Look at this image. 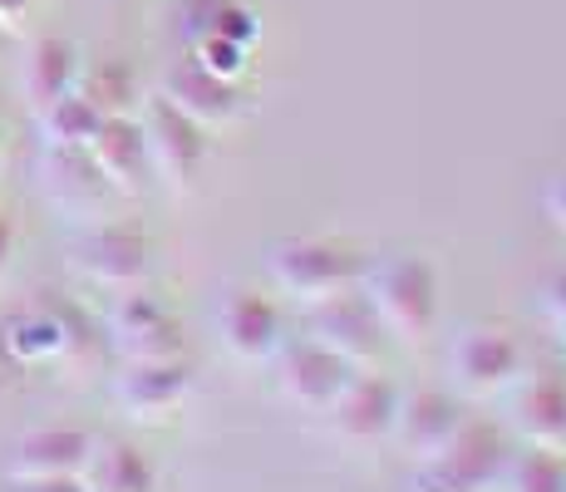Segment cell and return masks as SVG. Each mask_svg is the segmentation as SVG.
<instances>
[{"label": "cell", "mask_w": 566, "mask_h": 492, "mask_svg": "<svg viewBox=\"0 0 566 492\" xmlns=\"http://www.w3.org/2000/svg\"><path fill=\"white\" fill-rule=\"evenodd\" d=\"M365 305L375 311V321L385 325V335H395L399 345H419L439 331L443 315V281L423 251H389V257L365 261L360 286Z\"/></svg>", "instance_id": "6da1fadb"}, {"label": "cell", "mask_w": 566, "mask_h": 492, "mask_svg": "<svg viewBox=\"0 0 566 492\" xmlns=\"http://www.w3.org/2000/svg\"><path fill=\"white\" fill-rule=\"evenodd\" d=\"M266 281L301 311L331 305L360 286L365 257L340 237H281L266 247Z\"/></svg>", "instance_id": "7a4b0ae2"}, {"label": "cell", "mask_w": 566, "mask_h": 492, "mask_svg": "<svg viewBox=\"0 0 566 492\" xmlns=\"http://www.w3.org/2000/svg\"><path fill=\"white\" fill-rule=\"evenodd\" d=\"M513 443L497 423L463 419L459 433L439 453L419 458L409 478V492H503Z\"/></svg>", "instance_id": "3957f363"}, {"label": "cell", "mask_w": 566, "mask_h": 492, "mask_svg": "<svg viewBox=\"0 0 566 492\" xmlns=\"http://www.w3.org/2000/svg\"><path fill=\"white\" fill-rule=\"evenodd\" d=\"M527 375V349L507 325L468 321L449 345V379L463 399H503Z\"/></svg>", "instance_id": "277c9868"}, {"label": "cell", "mask_w": 566, "mask_h": 492, "mask_svg": "<svg viewBox=\"0 0 566 492\" xmlns=\"http://www.w3.org/2000/svg\"><path fill=\"white\" fill-rule=\"evenodd\" d=\"M134 114H138V128H144L154 178L172 192L198 188L202 172H207V158H212V138H207V128H198L188 114H178L163 94H148Z\"/></svg>", "instance_id": "5b68a950"}, {"label": "cell", "mask_w": 566, "mask_h": 492, "mask_svg": "<svg viewBox=\"0 0 566 492\" xmlns=\"http://www.w3.org/2000/svg\"><path fill=\"white\" fill-rule=\"evenodd\" d=\"M154 242H148L138 227H124V222H104V227H90V232L74 242V271H80L90 286L99 291H138L154 281Z\"/></svg>", "instance_id": "8992f818"}, {"label": "cell", "mask_w": 566, "mask_h": 492, "mask_svg": "<svg viewBox=\"0 0 566 492\" xmlns=\"http://www.w3.org/2000/svg\"><path fill=\"white\" fill-rule=\"evenodd\" d=\"M276 385L281 394H286L296 409H311V414H331V404L340 399V389L350 385V375H355V365L345 355H335L325 341H315V335H296L291 341L286 335V345L276 349Z\"/></svg>", "instance_id": "52a82bcc"}, {"label": "cell", "mask_w": 566, "mask_h": 492, "mask_svg": "<svg viewBox=\"0 0 566 492\" xmlns=\"http://www.w3.org/2000/svg\"><path fill=\"white\" fill-rule=\"evenodd\" d=\"M158 94L168 98L178 114H188L198 128H207V134H222V128L242 124L247 108H252L242 80H222V74L202 70L192 54H182V60H172L168 70H163Z\"/></svg>", "instance_id": "ba28073f"}, {"label": "cell", "mask_w": 566, "mask_h": 492, "mask_svg": "<svg viewBox=\"0 0 566 492\" xmlns=\"http://www.w3.org/2000/svg\"><path fill=\"white\" fill-rule=\"evenodd\" d=\"M108 345H114V355L124 365H134V359H172L182 355V325L163 295L138 286L108 305Z\"/></svg>", "instance_id": "9c48e42d"}, {"label": "cell", "mask_w": 566, "mask_h": 492, "mask_svg": "<svg viewBox=\"0 0 566 492\" xmlns=\"http://www.w3.org/2000/svg\"><path fill=\"white\" fill-rule=\"evenodd\" d=\"M192 389H198V375L182 355L172 359H134V365L118 369L114 379V399L118 409L134 423H168L188 409Z\"/></svg>", "instance_id": "30bf717a"}, {"label": "cell", "mask_w": 566, "mask_h": 492, "mask_svg": "<svg viewBox=\"0 0 566 492\" xmlns=\"http://www.w3.org/2000/svg\"><path fill=\"white\" fill-rule=\"evenodd\" d=\"M217 341L237 365H271L286 345V315L266 291L237 286L217 305Z\"/></svg>", "instance_id": "8fae6325"}, {"label": "cell", "mask_w": 566, "mask_h": 492, "mask_svg": "<svg viewBox=\"0 0 566 492\" xmlns=\"http://www.w3.org/2000/svg\"><path fill=\"white\" fill-rule=\"evenodd\" d=\"M94 443H99V433L74 429V423L30 429L6 448V478H80Z\"/></svg>", "instance_id": "7c38bea8"}, {"label": "cell", "mask_w": 566, "mask_h": 492, "mask_svg": "<svg viewBox=\"0 0 566 492\" xmlns=\"http://www.w3.org/2000/svg\"><path fill=\"white\" fill-rule=\"evenodd\" d=\"M395 409H399V385L389 375H375V369H355L350 385L340 389V399L331 404L325 419L335 423L345 443H379L395 429Z\"/></svg>", "instance_id": "4fadbf2b"}, {"label": "cell", "mask_w": 566, "mask_h": 492, "mask_svg": "<svg viewBox=\"0 0 566 492\" xmlns=\"http://www.w3.org/2000/svg\"><path fill=\"white\" fill-rule=\"evenodd\" d=\"M507 399V423L527 448H552L566 453V379L562 375H522Z\"/></svg>", "instance_id": "5bb4252c"}, {"label": "cell", "mask_w": 566, "mask_h": 492, "mask_svg": "<svg viewBox=\"0 0 566 492\" xmlns=\"http://www.w3.org/2000/svg\"><path fill=\"white\" fill-rule=\"evenodd\" d=\"M459 423H463V409L449 389H399V409H395L389 439L419 463V458L439 453V448L459 433Z\"/></svg>", "instance_id": "9a60e30c"}, {"label": "cell", "mask_w": 566, "mask_h": 492, "mask_svg": "<svg viewBox=\"0 0 566 492\" xmlns=\"http://www.w3.org/2000/svg\"><path fill=\"white\" fill-rule=\"evenodd\" d=\"M90 163L94 172L108 182V192H124L138 197L154 178L148 168V144H144V128H138V114H114L99 124V134L90 138Z\"/></svg>", "instance_id": "2e32d148"}, {"label": "cell", "mask_w": 566, "mask_h": 492, "mask_svg": "<svg viewBox=\"0 0 566 492\" xmlns=\"http://www.w3.org/2000/svg\"><path fill=\"white\" fill-rule=\"evenodd\" d=\"M311 315V335L315 341H325L335 349V355H345L355 369H369L379 359V345H385V325L375 321V311L365 305L360 291L340 295V301L331 305H315Z\"/></svg>", "instance_id": "e0dca14e"}, {"label": "cell", "mask_w": 566, "mask_h": 492, "mask_svg": "<svg viewBox=\"0 0 566 492\" xmlns=\"http://www.w3.org/2000/svg\"><path fill=\"white\" fill-rule=\"evenodd\" d=\"M80 74H84V60H80V50L70 45V40H60V35H45V40H35L25 54V70H20V90H25L30 98V108H50L54 98H64L70 90H80Z\"/></svg>", "instance_id": "ac0fdd59"}, {"label": "cell", "mask_w": 566, "mask_h": 492, "mask_svg": "<svg viewBox=\"0 0 566 492\" xmlns=\"http://www.w3.org/2000/svg\"><path fill=\"white\" fill-rule=\"evenodd\" d=\"M84 492H158V468L144 448L118 443V439H99L80 473Z\"/></svg>", "instance_id": "d6986e66"}, {"label": "cell", "mask_w": 566, "mask_h": 492, "mask_svg": "<svg viewBox=\"0 0 566 492\" xmlns=\"http://www.w3.org/2000/svg\"><path fill=\"white\" fill-rule=\"evenodd\" d=\"M35 118H40V134H45V148H90V138L99 134V124H104V114L80 90L54 98Z\"/></svg>", "instance_id": "ffe728a7"}, {"label": "cell", "mask_w": 566, "mask_h": 492, "mask_svg": "<svg viewBox=\"0 0 566 492\" xmlns=\"http://www.w3.org/2000/svg\"><path fill=\"white\" fill-rule=\"evenodd\" d=\"M80 94L90 98V104L99 108L104 118H114V114H134V108L144 104V98H138L134 70H128V64H118V60L90 64V70L80 74Z\"/></svg>", "instance_id": "44dd1931"}, {"label": "cell", "mask_w": 566, "mask_h": 492, "mask_svg": "<svg viewBox=\"0 0 566 492\" xmlns=\"http://www.w3.org/2000/svg\"><path fill=\"white\" fill-rule=\"evenodd\" d=\"M503 492H566V458L552 448H513Z\"/></svg>", "instance_id": "7402d4cb"}, {"label": "cell", "mask_w": 566, "mask_h": 492, "mask_svg": "<svg viewBox=\"0 0 566 492\" xmlns=\"http://www.w3.org/2000/svg\"><path fill=\"white\" fill-rule=\"evenodd\" d=\"M6 345L15 349V359L40 365V359L60 355V349L70 345V335H64V325L54 321V315H20V321L6 331Z\"/></svg>", "instance_id": "603a6c76"}, {"label": "cell", "mask_w": 566, "mask_h": 492, "mask_svg": "<svg viewBox=\"0 0 566 492\" xmlns=\"http://www.w3.org/2000/svg\"><path fill=\"white\" fill-rule=\"evenodd\" d=\"M188 54L202 64V70L222 74V80H242V74L252 70V45H237V40H227V35H202V40H192Z\"/></svg>", "instance_id": "cb8c5ba5"}, {"label": "cell", "mask_w": 566, "mask_h": 492, "mask_svg": "<svg viewBox=\"0 0 566 492\" xmlns=\"http://www.w3.org/2000/svg\"><path fill=\"white\" fill-rule=\"evenodd\" d=\"M6 492H84L80 478H6Z\"/></svg>", "instance_id": "d4e9b609"}, {"label": "cell", "mask_w": 566, "mask_h": 492, "mask_svg": "<svg viewBox=\"0 0 566 492\" xmlns=\"http://www.w3.org/2000/svg\"><path fill=\"white\" fill-rule=\"evenodd\" d=\"M542 212L552 217V222L566 232V168L562 172H552L547 178V188H542Z\"/></svg>", "instance_id": "484cf974"}, {"label": "cell", "mask_w": 566, "mask_h": 492, "mask_svg": "<svg viewBox=\"0 0 566 492\" xmlns=\"http://www.w3.org/2000/svg\"><path fill=\"white\" fill-rule=\"evenodd\" d=\"M542 315H547L552 325L566 321V271H557V276L542 286Z\"/></svg>", "instance_id": "4316f807"}, {"label": "cell", "mask_w": 566, "mask_h": 492, "mask_svg": "<svg viewBox=\"0 0 566 492\" xmlns=\"http://www.w3.org/2000/svg\"><path fill=\"white\" fill-rule=\"evenodd\" d=\"M35 10V0H0V30H20Z\"/></svg>", "instance_id": "83f0119b"}, {"label": "cell", "mask_w": 566, "mask_h": 492, "mask_svg": "<svg viewBox=\"0 0 566 492\" xmlns=\"http://www.w3.org/2000/svg\"><path fill=\"white\" fill-rule=\"evenodd\" d=\"M10 261H15V222H10V217L0 212V281H6Z\"/></svg>", "instance_id": "f1b7e54d"}, {"label": "cell", "mask_w": 566, "mask_h": 492, "mask_svg": "<svg viewBox=\"0 0 566 492\" xmlns=\"http://www.w3.org/2000/svg\"><path fill=\"white\" fill-rule=\"evenodd\" d=\"M557 341H562V349H566V321H557Z\"/></svg>", "instance_id": "f546056e"}]
</instances>
